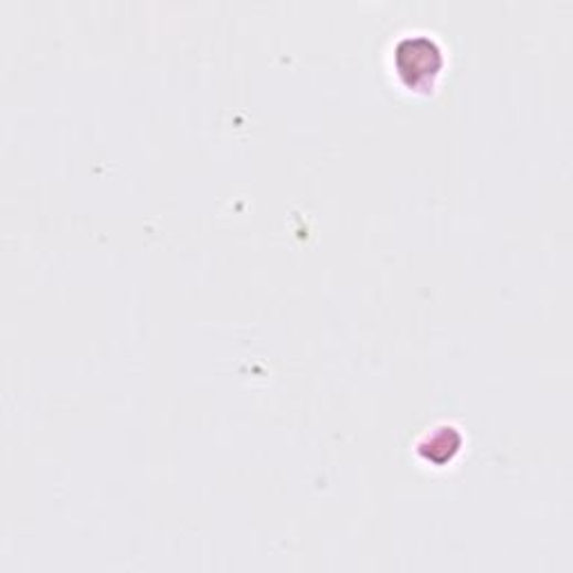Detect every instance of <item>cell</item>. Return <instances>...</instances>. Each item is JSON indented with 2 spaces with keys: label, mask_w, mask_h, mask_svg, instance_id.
Segmentation results:
<instances>
[{
  "label": "cell",
  "mask_w": 573,
  "mask_h": 573,
  "mask_svg": "<svg viewBox=\"0 0 573 573\" xmlns=\"http://www.w3.org/2000/svg\"><path fill=\"white\" fill-rule=\"evenodd\" d=\"M403 52L396 50V63L403 76H407L411 86L420 84L422 78H428L437 74L442 65L439 50L433 41L428 39H407L399 45Z\"/></svg>",
  "instance_id": "obj_1"
}]
</instances>
